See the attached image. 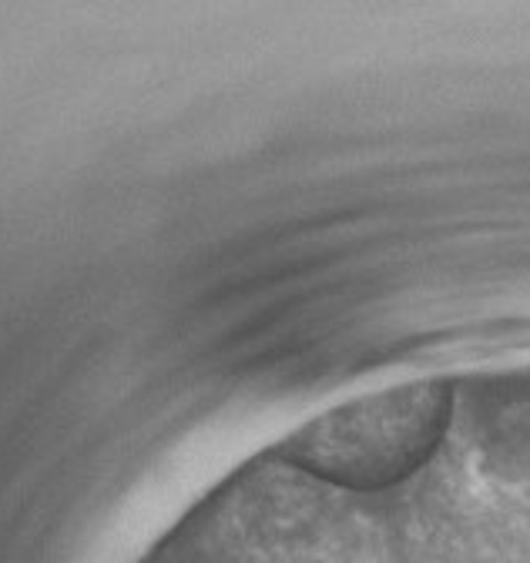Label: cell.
<instances>
[{
  "instance_id": "obj_1",
  "label": "cell",
  "mask_w": 530,
  "mask_h": 563,
  "mask_svg": "<svg viewBox=\"0 0 530 563\" xmlns=\"http://www.w3.org/2000/svg\"><path fill=\"white\" fill-rule=\"evenodd\" d=\"M446 422L450 389L443 383H413L322 416L286 456L343 486L376 489L420 470Z\"/></svg>"
}]
</instances>
